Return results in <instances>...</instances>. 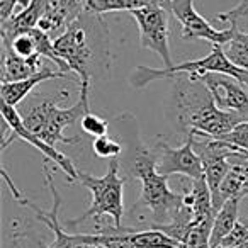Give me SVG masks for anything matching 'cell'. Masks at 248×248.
I'll return each instance as SVG.
<instances>
[{
	"label": "cell",
	"instance_id": "6da1fadb",
	"mask_svg": "<svg viewBox=\"0 0 248 248\" xmlns=\"http://www.w3.org/2000/svg\"><path fill=\"white\" fill-rule=\"evenodd\" d=\"M172 80L175 82L172 89V114L180 133L219 138L248 119L238 112L219 109L202 80H194L186 73Z\"/></svg>",
	"mask_w": 248,
	"mask_h": 248
},
{
	"label": "cell",
	"instance_id": "7a4b0ae2",
	"mask_svg": "<svg viewBox=\"0 0 248 248\" xmlns=\"http://www.w3.org/2000/svg\"><path fill=\"white\" fill-rule=\"evenodd\" d=\"M90 85H80V99L68 109H62L58 106L63 99L70 95L66 90H60L55 95H38L28 99V104L19 109L24 124L34 135H38L46 143L55 146L56 143L63 145H77L80 143V136H65V128L80 121L87 112H90L89 100Z\"/></svg>",
	"mask_w": 248,
	"mask_h": 248
},
{
	"label": "cell",
	"instance_id": "3957f363",
	"mask_svg": "<svg viewBox=\"0 0 248 248\" xmlns=\"http://www.w3.org/2000/svg\"><path fill=\"white\" fill-rule=\"evenodd\" d=\"M133 179H138L141 182V196L135 202L133 209L146 207L150 213V228L169 224L173 219L179 209L184 206L182 192H175L170 189L167 175L156 170L155 153L152 148L138 146L131 156V163L128 167Z\"/></svg>",
	"mask_w": 248,
	"mask_h": 248
},
{
	"label": "cell",
	"instance_id": "277c9868",
	"mask_svg": "<svg viewBox=\"0 0 248 248\" xmlns=\"http://www.w3.org/2000/svg\"><path fill=\"white\" fill-rule=\"evenodd\" d=\"M121 162L119 158L109 160V169L106 175L93 177L89 173L78 172V180L83 187L92 194V202L87 207L83 214H80L75 219L66 221L68 226H78L80 223H85L87 219H93V223H99L102 216H109L116 228H123L121 221L124 216V182L126 180L119 175Z\"/></svg>",
	"mask_w": 248,
	"mask_h": 248
},
{
	"label": "cell",
	"instance_id": "5b68a950",
	"mask_svg": "<svg viewBox=\"0 0 248 248\" xmlns=\"http://www.w3.org/2000/svg\"><path fill=\"white\" fill-rule=\"evenodd\" d=\"M189 75L194 80H201L206 73H226L234 78H238L241 83L248 87V72L243 68H238L236 65L228 60L221 45H213V49L207 56L192 62H184L173 66H165V68H150V66H136L129 77V83L135 89H145L150 82L162 78H173L177 75Z\"/></svg>",
	"mask_w": 248,
	"mask_h": 248
},
{
	"label": "cell",
	"instance_id": "8992f818",
	"mask_svg": "<svg viewBox=\"0 0 248 248\" xmlns=\"http://www.w3.org/2000/svg\"><path fill=\"white\" fill-rule=\"evenodd\" d=\"M2 117H4L5 124H7V129L11 135H4L2 143H0V152H5V148H7L14 140H21V141H26L28 145L34 146L38 152H41V155H45L46 160H49V162H53V165L62 169L70 184L78 180V170L73 165L72 160L68 158V155L58 152L53 145H49L45 140L39 138L38 135H34V133L24 124L17 107L2 102Z\"/></svg>",
	"mask_w": 248,
	"mask_h": 248
},
{
	"label": "cell",
	"instance_id": "52a82bcc",
	"mask_svg": "<svg viewBox=\"0 0 248 248\" xmlns=\"http://www.w3.org/2000/svg\"><path fill=\"white\" fill-rule=\"evenodd\" d=\"M55 48L58 55L68 65L70 72L78 77L80 85H90L92 78L93 63H95V53L89 41V32L82 17L73 21L63 34L55 38Z\"/></svg>",
	"mask_w": 248,
	"mask_h": 248
},
{
	"label": "cell",
	"instance_id": "ba28073f",
	"mask_svg": "<svg viewBox=\"0 0 248 248\" xmlns=\"http://www.w3.org/2000/svg\"><path fill=\"white\" fill-rule=\"evenodd\" d=\"M48 163H49V160L45 158V162H43V170H45L46 186H48L49 192H51V197H53L51 209L49 211L39 209L36 204H32L31 201L24 199V197H21V199L17 201L21 206L29 207V209L36 214V217L51 230L53 236H55V240H53L49 245H45L41 241V243H39V248H104V247H99V245L85 243V241L80 240L78 234H70L65 231L63 223H60V206H62V197H60L58 189H56L55 182H53V170L49 169ZM16 248H22V247L21 245H16Z\"/></svg>",
	"mask_w": 248,
	"mask_h": 248
},
{
	"label": "cell",
	"instance_id": "9c48e42d",
	"mask_svg": "<svg viewBox=\"0 0 248 248\" xmlns=\"http://www.w3.org/2000/svg\"><path fill=\"white\" fill-rule=\"evenodd\" d=\"M169 9L163 5H148L131 11V17L135 19L140 29V45L141 48L156 53L165 63V66H173L169 46Z\"/></svg>",
	"mask_w": 248,
	"mask_h": 248
},
{
	"label": "cell",
	"instance_id": "30bf717a",
	"mask_svg": "<svg viewBox=\"0 0 248 248\" xmlns=\"http://www.w3.org/2000/svg\"><path fill=\"white\" fill-rule=\"evenodd\" d=\"M194 140L196 136L189 135L186 143L179 148H172L165 141H156L155 146H152L156 160V170L167 177L184 175L189 179L204 177L202 160L194 148Z\"/></svg>",
	"mask_w": 248,
	"mask_h": 248
},
{
	"label": "cell",
	"instance_id": "8fae6325",
	"mask_svg": "<svg viewBox=\"0 0 248 248\" xmlns=\"http://www.w3.org/2000/svg\"><path fill=\"white\" fill-rule=\"evenodd\" d=\"M170 12L182 24V38L186 41L204 39L211 45L224 46L233 36V26L228 29H214L207 19H204L194 7V0H170Z\"/></svg>",
	"mask_w": 248,
	"mask_h": 248
},
{
	"label": "cell",
	"instance_id": "7c38bea8",
	"mask_svg": "<svg viewBox=\"0 0 248 248\" xmlns=\"http://www.w3.org/2000/svg\"><path fill=\"white\" fill-rule=\"evenodd\" d=\"M201 80L206 83L219 109L248 117V92L245 90V83L226 73H206Z\"/></svg>",
	"mask_w": 248,
	"mask_h": 248
},
{
	"label": "cell",
	"instance_id": "4fadbf2b",
	"mask_svg": "<svg viewBox=\"0 0 248 248\" xmlns=\"http://www.w3.org/2000/svg\"><path fill=\"white\" fill-rule=\"evenodd\" d=\"M70 73H65L62 70H53L49 66H43L38 73H34L32 77L24 80H19V82H5L0 87V97H2V102L9 104V106L17 107L36 87L41 82H46V80L51 78H68Z\"/></svg>",
	"mask_w": 248,
	"mask_h": 248
},
{
	"label": "cell",
	"instance_id": "5bb4252c",
	"mask_svg": "<svg viewBox=\"0 0 248 248\" xmlns=\"http://www.w3.org/2000/svg\"><path fill=\"white\" fill-rule=\"evenodd\" d=\"M49 7V0H32L26 9H21V12L12 16L9 21L2 22L0 26V36L2 43H9L17 34L28 32L31 29L38 28L39 19L43 17Z\"/></svg>",
	"mask_w": 248,
	"mask_h": 248
},
{
	"label": "cell",
	"instance_id": "9a60e30c",
	"mask_svg": "<svg viewBox=\"0 0 248 248\" xmlns=\"http://www.w3.org/2000/svg\"><path fill=\"white\" fill-rule=\"evenodd\" d=\"M43 56L39 53L22 58L16 55L9 46L2 45V83L5 82H19L32 77L43 68Z\"/></svg>",
	"mask_w": 248,
	"mask_h": 248
},
{
	"label": "cell",
	"instance_id": "2e32d148",
	"mask_svg": "<svg viewBox=\"0 0 248 248\" xmlns=\"http://www.w3.org/2000/svg\"><path fill=\"white\" fill-rule=\"evenodd\" d=\"M240 201L241 199H230L221 206V209L216 213L213 223V230H211V247L217 248L221 241L233 231L236 226L238 213H240Z\"/></svg>",
	"mask_w": 248,
	"mask_h": 248
},
{
	"label": "cell",
	"instance_id": "e0dca14e",
	"mask_svg": "<svg viewBox=\"0 0 248 248\" xmlns=\"http://www.w3.org/2000/svg\"><path fill=\"white\" fill-rule=\"evenodd\" d=\"M148 5H163L165 9H170V0H87L85 11L100 16L119 11L131 12L136 9L148 7Z\"/></svg>",
	"mask_w": 248,
	"mask_h": 248
},
{
	"label": "cell",
	"instance_id": "ac0fdd59",
	"mask_svg": "<svg viewBox=\"0 0 248 248\" xmlns=\"http://www.w3.org/2000/svg\"><path fill=\"white\" fill-rule=\"evenodd\" d=\"M233 26V36L231 39L223 46L228 60L238 68H243L248 72V32H241L238 29V24Z\"/></svg>",
	"mask_w": 248,
	"mask_h": 248
},
{
	"label": "cell",
	"instance_id": "d6986e66",
	"mask_svg": "<svg viewBox=\"0 0 248 248\" xmlns=\"http://www.w3.org/2000/svg\"><path fill=\"white\" fill-rule=\"evenodd\" d=\"M92 150L95 153V156L99 158H119V155L123 153V145H121L117 140L110 138L109 135L99 136V138H93Z\"/></svg>",
	"mask_w": 248,
	"mask_h": 248
},
{
	"label": "cell",
	"instance_id": "ffe728a7",
	"mask_svg": "<svg viewBox=\"0 0 248 248\" xmlns=\"http://www.w3.org/2000/svg\"><path fill=\"white\" fill-rule=\"evenodd\" d=\"M85 4L87 0H49V5L66 19L68 26L80 17L82 11H85Z\"/></svg>",
	"mask_w": 248,
	"mask_h": 248
},
{
	"label": "cell",
	"instance_id": "44dd1931",
	"mask_svg": "<svg viewBox=\"0 0 248 248\" xmlns=\"http://www.w3.org/2000/svg\"><path fill=\"white\" fill-rule=\"evenodd\" d=\"M80 126L82 129L90 135L92 138H99V136H104L109 133V121L102 119L100 116L92 112H87L85 116L80 119Z\"/></svg>",
	"mask_w": 248,
	"mask_h": 248
},
{
	"label": "cell",
	"instance_id": "7402d4cb",
	"mask_svg": "<svg viewBox=\"0 0 248 248\" xmlns=\"http://www.w3.org/2000/svg\"><path fill=\"white\" fill-rule=\"evenodd\" d=\"M4 46H9L16 55L22 56V58H29V56L36 55V43L32 39V36L29 32H22V34H17L12 41L9 43H2Z\"/></svg>",
	"mask_w": 248,
	"mask_h": 248
},
{
	"label": "cell",
	"instance_id": "603a6c76",
	"mask_svg": "<svg viewBox=\"0 0 248 248\" xmlns=\"http://www.w3.org/2000/svg\"><path fill=\"white\" fill-rule=\"evenodd\" d=\"M217 140H223V141H228L231 145H234L236 148H240L241 152L248 153V119L241 121L236 128L231 129L230 133L219 136Z\"/></svg>",
	"mask_w": 248,
	"mask_h": 248
},
{
	"label": "cell",
	"instance_id": "cb8c5ba5",
	"mask_svg": "<svg viewBox=\"0 0 248 248\" xmlns=\"http://www.w3.org/2000/svg\"><path fill=\"white\" fill-rule=\"evenodd\" d=\"M19 5V0H0V24L14 16L16 7Z\"/></svg>",
	"mask_w": 248,
	"mask_h": 248
},
{
	"label": "cell",
	"instance_id": "d4e9b609",
	"mask_svg": "<svg viewBox=\"0 0 248 248\" xmlns=\"http://www.w3.org/2000/svg\"><path fill=\"white\" fill-rule=\"evenodd\" d=\"M0 173H2V177H4V180H5V184H7V187H9V190H11V194H12V197H14L16 201H19L22 197V194L17 190V187L14 186V182L11 180V177H9V173H7V170H5V167L2 165V169H0Z\"/></svg>",
	"mask_w": 248,
	"mask_h": 248
},
{
	"label": "cell",
	"instance_id": "484cf974",
	"mask_svg": "<svg viewBox=\"0 0 248 248\" xmlns=\"http://www.w3.org/2000/svg\"><path fill=\"white\" fill-rule=\"evenodd\" d=\"M173 248H190V247H189L187 243H184V241H179V243H177Z\"/></svg>",
	"mask_w": 248,
	"mask_h": 248
},
{
	"label": "cell",
	"instance_id": "4316f807",
	"mask_svg": "<svg viewBox=\"0 0 248 248\" xmlns=\"http://www.w3.org/2000/svg\"><path fill=\"white\" fill-rule=\"evenodd\" d=\"M240 223H243L245 226H248V216H243V217H240Z\"/></svg>",
	"mask_w": 248,
	"mask_h": 248
}]
</instances>
